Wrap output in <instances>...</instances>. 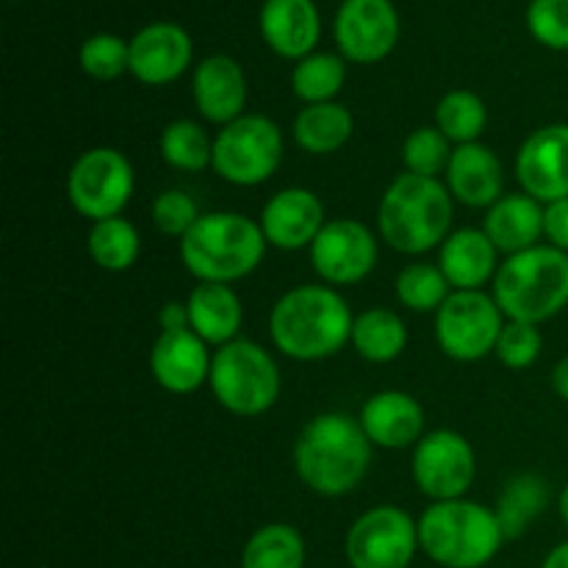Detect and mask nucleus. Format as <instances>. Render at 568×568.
I'll return each mask as SVG.
<instances>
[{
    "label": "nucleus",
    "instance_id": "24",
    "mask_svg": "<svg viewBox=\"0 0 568 568\" xmlns=\"http://www.w3.org/2000/svg\"><path fill=\"white\" fill-rule=\"evenodd\" d=\"M483 231L499 253H525L544 236V205L525 192L505 194L488 209Z\"/></svg>",
    "mask_w": 568,
    "mask_h": 568
},
{
    "label": "nucleus",
    "instance_id": "2",
    "mask_svg": "<svg viewBox=\"0 0 568 568\" xmlns=\"http://www.w3.org/2000/svg\"><path fill=\"white\" fill-rule=\"evenodd\" d=\"M355 316L333 286H294L272 305L270 336L277 353L314 364L353 342Z\"/></svg>",
    "mask_w": 568,
    "mask_h": 568
},
{
    "label": "nucleus",
    "instance_id": "18",
    "mask_svg": "<svg viewBox=\"0 0 568 568\" xmlns=\"http://www.w3.org/2000/svg\"><path fill=\"white\" fill-rule=\"evenodd\" d=\"M209 344L189 327V331H161L150 349V375L164 392L186 397L211 377Z\"/></svg>",
    "mask_w": 568,
    "mask_h": 568
},
{
    "label": "nucleus",
    "instance_id": "25",
    "mask_svg": "<svg viewBox=\"0 0 568 568\" xmlns=\"http://www.w3.org/2000/svg\"><path fill=\"white\" fill-rule=\"evenodd\" d=\"M189 327L203 338L205 344L236 342L244 322V305L239 294L227 283H197L189 294Z\"/></svg>",
    "mask_w": 568,
    "mask_h": 568
},
{
    "label": "nucleus",
    "instance_id": "26",
    "mask_svg": "<svg viewBox=\"0 0 568 568\" xmlns=\"http://www.w3.org/2000/svg\"><path fill=\"white\" fill-rule=\"evenodd\" d=\"M355 120L347 105L342 103H314L305 105L297 114L292 136L300 150L311 155H331L342 150L353 139Z\"/></svg>",
    "mask_w": 568,
    "mask_h": 568
},
{
    "label": "nucleus",
    "instance_id": "31",
    "mask_svg": "<svg viewBox=\"0 0 568 568\" xmlns=\"http://www.w3.org/2000/svg\"><path fill=\"white\" fill-rule=\"evenodd\" d=\"M344 81H347V64L344 55L336 53H311L292 70V89L305 105L333 103L344 89Z\"/></svg>",
    "mask_w": 568,
    "mask_h": 568
},
{
    "label": "nucleus",
    "instance_id": "10",
    "mask_svg": "<svg viewBox=\"0 0 568 568\" xmlns=\"http://www.w3.org/2000/svg\"><path fill=\"white\" fill-rule=\"evenodd\" d=\"M505 322L494 294L453 292L436 311V342L447 358L475 364L497 349Z\"/></svg>",
    "mask_w": 568,
    "mask_h": 568
},
{
    "label": "nucleus",
    "instance_id": "40",
    "mask_svg": "<svg viewBox=\"0 0 568 568\" xmlns=\"http://www.w3.org/2000/svg\"><path fill=\"white\" fill-rule=\"evenodd\" d=\"M544 236L552 247L568 253V197L544 205Z\"/></svg>",
    "mask_w": 568,
    "mask_h": 568
},
{
    "label": "nucleus",
    "instance_id": "27",
    "mask_svg": "<svg viewBox=\"0 0 568 568\" xmlns=\"http://www.w3.org/2000/svg\"><path fill=\"white\" fill-rule=\"evenodd\" d=\"M549 483L541 475H516L505 483L503 494L497 499V519L505 532V541H516L527 532V527L547 510L549 505Z\"/></svg>",
    "mask_w": 568,
    "mask_h": 568
},
{
    "label": "nucleus",
    "instance_id": "23",
    "mask_svg": "<svg viewBox=\"0 0 568 568\" xmlns=\"http://www.w3.org/2000/svg\"><path fill=\"white\" fill-rule=\"evenodd\" d=\"M499 250L483 227H464L449 233L438 253V266L453 292H483L488 281L497 277Z\"/></svg>",
    "mask_w": 568,
    "mask_h": 568
},
{
    "label": "nucleus",
    "instance_id": "11",
    "mask_svg": "<svg viewBox=\"0 0 568 568\" xmlns=\"http://www.w3.org/2000/svg\"><path fill=\"white\" fill-rule=\"evenodd\" d=\"M344 552L349 568H408L419 552V521L397 505H377L353 521Z\"/></svg>",
    "mask_w": 568,
    "mask_h": 568
},
{
    "label": "nucleus",
    "instance_id": "12",
    "mask_svg": "<svg viewBox=\"0 0 568 568\" xmlns=\"http://www.w3.org/2000/svg\"><path fill=\"white\" fill-rule=\"evenodd\" d=\"M416 488L433 503L464 499L477 475V458L469 438L458 430H433L414 447L410 464Z\"/></svg>",
    "mask_w": 568,
    "mask_h": 568
},
{
    "label": "nucleus",
    "instance_id": "42",
    "mask_svg": "<svg viewBox=\"0 0 568 568\" xmlns=\"http://www.w3.org/2000/svg\"><path fill=\"white\" fill-rule=\"evenodd\" d=\"M552 388L564 403H568V355L560 358L552 369Z\"/></svg>",
    "mask_w": 568,
    "mask_h": 568
},
{
    "label": "nucleus",
    "instance_id": "19",
    "mask_svg": "<svg viewBox=\"0 0 568 568\" xmlns=\"http://www.w3.org/2000/svg\"><path fill=\"white\" fill-rule=\"evenodd\" d=\"M192 98L200 114L214 125L244 116L247 105V78L242 64L225 53L205 55L192 75Z\"/></svg>",
    "mask_w": 568,
    "mask_h": 568
},
{
    "label": "nucleus",
    "instance_id": "15",
    "mask_svg": "<svg viewBox=\"0 0 568 568\" xmlns=\"http://www.w3.org/2000/svg\"><path fill=\"white\" fill-rule=\"evenodd\" d=\"M516 178L521 192L536 197L541 205L568 197V125L538 128L525 139L516 153Z\"/></svg>",
    "mask_w": 568,
    "mask_h": 568
},
{
    "label": "nucleus",
    "instance_id": "3",
    "mask_svg": "<svg viewBox=\"0 0 568 568\" xmlns=\"http://www.w3.org/2000/svg\"><path fill=\"white\" fill-rule=\"evenodd\" d=\"M453 227V194L438 178H394L377 205V231L392 250L422 255L447 242Z\"/></svg>",
    "mask_w": 568,
    "mask_h": 568
},
{
    "label": "nucleus",
    "instance_id": "39",
    "mask_svg": "<svg viewBox=\"0 0 568 568\" xmlns=\"http://www.w3.org/2000/svg\"><path fill=\"white\" fill-rule=\"evenodd\" d=\"M527 31L549 50H568V0H530Z\"/></svg>",
    "mask_w": 568,
    "mask_h": 568
},
{
    "label": "nucleus",
    "instance_id": "28",
    "mask_svg": "<svg viewBox=\"0 0 568 568\" xmlns=\"http://www.w3.org/2000/svg\"><path fill=\"white\" fill-rule=\"evenodd\" d=\"M349 344L369 364H392L408 347V327L392 308H366L355 316Z\"/></svg>",
    "mask_w": 568,
    "mask_h": 568
},
{
    "label": "nucleus",
    "instance_id": "16",
    "mask_svg": "<svg viewBox=\"0 0 568 568\" xmlns=\"http://www.w3.org/2000/svg\"><path fill=\"white\" fill-rule=\"evenodd\" d=\"M192 37L178 22H150L131 39V75L144 87H166L189 70Z\"/></svg>",
    "mask_w": 568,
    "mask_h": 568
},
{
    "label": "nucleus",
    "instance_id": "41",
    "mask_svg": "<svg viewBox=\"0 0 568 568\" xmlns=\"http://www.w3.org/2000/svg\"><path fill=\"white\" fill-rule=\"evenodd\" d=\"M161 331H189V305L186 303H166L159 314Z\"/></svg>",
    "mask_w": 568,
    "mask_h": 568
},
{
    "label": "nucleus",
    "instance_id": "30",
    "mask_svg": "<svg viewBox=\"0 0 568 568\" xmlns=\"http://www.w3.org/2000/svg\"><path fill=\"white\" fill-rule=\"evenodd\" d=\"M89 258L105 272H128L139 261L142 253V239L133 222L125 216H111V220L92 222L87 236Z\"/></svg>",
    "mask_w": 568,
    "mask_h": 568
},
{
    "label": "nucleus",
    "instance_id": "21",
    "mask_svg": "<svg viewBox=\"0 0 568 568\" xmlns=\"http://www.w3.org/2000/svg\"><path fill=\"white\" fill-rule=\"evenodd\" d=\"M258 28L272 53L300 61L320 44L322 17L314 0H264Z\"/></svg>",
    "mask_w": 568,
    "mask_h": 568
},
{
    "label": "nucleus",
    "instance_id": "7",
    "mask_svg": "<svg viewBox=\"0 0 568 568\" xmlns=\"http://www.w3.org/2000/svg\"><path fill=\"white\" fill-rule=\"evenodd\" d=\"M209 386L227 414L253 419L277 403L283 381L275 358L261 344L236 338L214 353Z\"/></svg>",
    "mask_w": 568,
    "mask_h": 568
},
{
    "label": "nucleus",
    "instance_id": "44",
    "mask_svg": "<svg viewBox=\"0 0 568 568\" xmlns=\"http://www.w3.org/2000/svg\"><path fill=\"white\" fill-rule=\"evenodd\" d=\"M558 510H560V519H564V525H566V530H568V486L564 488V491H560Z\"/></svg>",
    "mask_w": 568,
    "mask_h": 568
},
{
    "label": "nucleus",
    "instance_id": "5",
    "mask_svg": "<svg viewBox=\"0 0 568 568\" xmlns=\"http://www.w3.org/2000/svg\"><path fill=\"white\" fill-rule=\"evenodd\" d=\"M503 544L497 514L475 499L433 503L419 519V549L444 568L488 566Z\"/></svg>",
    "mask_w": 568,
    "mask_h": 568
},
{
    "label": "nucleus",
    "instance_id": "4",
    "mask_svg": "<svg viewBox=\"0 0 568 568\" xmlns=\"http://www.w3.org/2000/svg\"><path fill=\"white\" fill-rule=\"evenodd\" d=\"M266 247L261 222L236 211H211L181 239V261L197 283L231 286L258 270Z\"/></svg>",
    "mask_w": 568,
    "mask_h": 568
},
{
    "label": "nucleus",
    "instance_id": "22",
    "mask_svg": "<svg viewBox=\"0 0 568 568\" xmlns=\"http://www.w3.org/2000/svg\"><path fill=\"white\" fill-rule=\"evenodd\" d=\"M444 178H447L453 200L469 205V209H491L499 197H505L503 161L491 148L480 142L458 144Z\"/></svg>",
    "mask_w": 568,
    "mask_h": 568
},
{
    "label": "nucleus",
    "instance_id": "34",
    "mask_svg": "<svg viewBox=\"0 0 568 568\" xmlns=\"http://www.w3.org/2000/svg\"><path fill=\"white\" fill-rule=\"evenodd\" d=\"M394 294L408 311L430 314L447 303L453 286L438 264H408L394 281Z\"/></svg>",
    "mask_w": 568,
    "mask_h": 568
},
{
    "label": "nucleus",
    "instance_id": "8",
    "mask_svg": "<svg viewBox=\"0 0 568 568\" xmlns=\"http://www.w3.org/2000/svg\"><path fill=\"white\" fill-rule=\"evenodd\" d=\"M283 131L264 114H244L222 125L211 170L233 186H261L283 161Z\"/></svg>",
    "mask_w": 568,
    "mask_h": 568
},
{
    "label": "nucleus",
    "instance_id": "29",
    "mask_svg": "<svg viewBox=\"0 0 568 568\" xmlns=\"http://www.w3.org/2000/svg\"><path fill=\"white\" fill-rule=\"evenodd\" d=\"M305 541L297 527L264 525L247 538L242 552V568H305Z\"/></svg>",
    "mask_w": 568,
    "mask_h": 568
},
{
    "label": "nucleus",
    "instance_id": "17",
    "mask_svg": "<svg viewBox=\"0 0 568 568\" xmlns=\"http://www.w3.org/2000/svg\"><path fill=\"white\" fill-rule=\"evenodd\" d=\"M258 222L270 247L297 253L316 242L327 220L325 205L311 189L288 186L266 200Z\"/></svg>",
    "mask_w": 568,
    "mask_h": 568
},
{
    "label": "nucleus",
    "instance_id": "1",
    "mask_svg": "<svg viewBox=\"0 0 568 568\" xmlns=\"http://www.w3.org/2000/svg\"><path fill=\"white\" fill-rule=\"evenodd\" d=\"M372 442L355 416L327 410L314 416L294 442V469L320 497H347L372 466Z\"/></svg>",
    "mask_w": 568,
    "mask_h": 568
},
{
    "label": "nucleus",
    "instance_id": "35",
    "mask_svg": "<svg viewBox=\"0 0 568 568\" xmlns=\"http://www.w3.org/2000/svg\"><path fill=\"white\" fill-rule=\"evenodd\" d=\"M78 64L94 81H114L131 72V42L116 33H94L78 50Z\"/></svg>",
    "mask_w": 568,
    "mask_h": 568
},
{
    "label": "nucleus",
    "instance_id": "33",
    "mask_svg": "<svg viewBox=\"0 0 568 568\" xmlns=\"http://www.w3.org/2000/svg\"><path fill=\"white\" fill-rule=\"evenodd\" d=\"M161 159L181 172H200L211 166L214 159V139L194 120H175L161 131Z\"/></svg>",
    "mask_w": 568,
    "mask_h": 568
},
{
    "label": "nucleus",
    "instance_id": "38",
    "mask_svg": "<svg viewBox=\"0 0 568 568\" xmlns=\"http://www.w3.org/2000/svg\"><path fill=\"white\" fill-rule=\"evenodd\" d=\"M150 216H153V225L159 227L164 236L183 239L203 214H200L192 194L183 192V189H166V192H161L159 197L153 200Z\"/></svg>",
    "mask_w": 568,
    "mask_h": 568
},
{
    "label": "nucleus",
    "instance_id": "14",
    "mask_svg": "<svg viewBox=\"0 0 568 568\" xmlns=\"http://www.w3.org/2000/svg\"><path fill=\"white\" fill-rule=\"evenodd\" d=\"M311 264L327 286H353L372 275L377 266V236L358 220L325 222L311 244Z\"/></svg>",
    "mask_w": 568,
    "mask_h": 568
},
{
    "label": "nucleus",
    "instance_id": "20",
    "mask_svg": "<svg viewBox=\"0 0 568 568\" xmlns=\"http://www.w3.org/2000/svg\"><path fill=\"white\" fill-rule=\"evenodd\" d=\"M361 427L372 447L405 449L416 447L425 433V408L408 392H377L358 414Z\"/></svg>",
    "mask_w": 568,
    "mask_h": 568
},
{
    "label": "nucleus",
    "instance_id": "43",
    "mask_svg": "<svg viewBox=\"0 0 568 568\" xmlns=\"http://www.w3.org/2000/svg\"><path fill=\"white\" fill-rule=\"evenodd\" d=\"M541 568H568V541L558 544L555 549H549V555L544 558Z\"/></svg>",
    "mask_w": 568,
    "mask_h": 568
},
{
    "label": "nucleus",
    "instance_id": "37",
    "mask_svg": "<svg viewBox=\"0 0 568 568\" xmlns=\"http://www.w3.org/2000/svg\"><path fill=\"white\" fill-rule=\"evenodd\" d=\"M544 349V338L538 325L530 322H505L503 333H499V342L494 355L499 358V364L508 366V369H527L538 361Z\"/></svg>",
    "mask_w": 568,
    "mask_h": 568
},
{
    "label": "nucleus",
    "instance_id": "13",
    "mask_svg": "<svg viewBox=\"0 0 568 568\" xmlns=\"http://www.w3.org/2000/svg\"><path fill=\"white\" fill-rule=\"evenodd\" d=\"M338 53L355 64L388 59L399 42V11L392 0H342L333 22Z\"/></svg>",
    "mask_w": 568,
    "mask_h": 568
},
{
    "label": "nucleus",
    "instance_id": "36",
    "mask_svg": "<svg viewBox=\"0 0 568 568\" xmlns=\"http://www.w3.org/2000/svg\"><path fill=\"white\" fill-rule=\"evenodd\" d=\"M449 159H453L449 139L436 125L416 128L403 144V161L410 175L438 178L442 172H447Z\"/></svg>",
    "mask_w": 568,
    "mask_h": 568
},
{
    "label": "nucleus",
    "instance_id": "32",
    "mask_svg": "<svg viewBox=\"0 0 568 568\" xmlns=\"http://www.w3.org/2000/svg\"><path fill=\"white\" fill-rule=\"evenodd\" d=\"M488 125V109L480 94L453 89L436 105V128L455 144L480 142Z\"/></svg>",
    "mask_w": 568,
    "mask_h": 568
},
{
    "label": "nucleus",
    "instance_id": "6",
    "mask_svg": "<svg viewBox=\"0 0 568 568\" xmlns=\"http://www.w3.org/2000/svg\"><path fill=\"white\" fill-rule=\"evenodd\" d=\"M494 300L505 320L541 325L568 305V253L536 244L508 255L494 277Z\"/></svg>",
    "mask_w": 568,
    "mask_h": 568
},
{
    "label": "nucleus",
    "instance_id": "9",
    "mask_svg": "<svg viewBox=\"0 0 568 568\" xmlns=\"http://www.w3.org/2000/svg\"><path fill=\"white\" fill-rule=\"evenodd\" d=\"M136 175L125 153L116 148H92L78 155L67 175V200L83 220L103 222L122 216L133 197Z\"/></svg>",
    "mask_w": 568,
    "mask_h": 568
}]
</instances>
